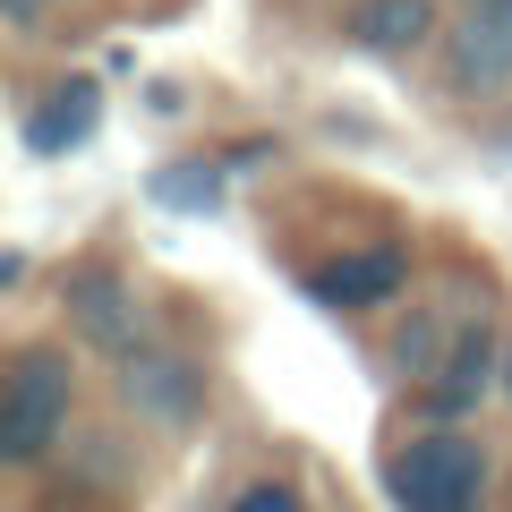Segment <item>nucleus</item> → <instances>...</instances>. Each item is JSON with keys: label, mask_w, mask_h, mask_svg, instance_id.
Returning a JSON list of instances; mask_svg holds the SVG:
<instances>
[{"label": "nucleus", "mask_w": 512, "mask_h": 512, "mask_svg": "<svg viewBox=\"0 0 512 512\" xmlns=\"http://www.w3.org/2000/svg\"><path fill=\"white\" fill-rule=\"evenodd\" d=\"M77 419V359L60 342H26L0 367V461L35 470Z\"/></svg>", "instance_id": "1"}, {"label": "nucleus", "mask_w": 512, "mask_h": 512, "mask_svg": "<svg viewBox=\"0 0 512 512\" xmlns=\"http://www.w3.org/2000/svg\"><path fill=\"white\" fill-rule=\"evenodd\" d=\"M384 504L393 512H478L487 504V444L461 427H419L384 461Z\"/></svg>", "instance_id": "2"}, {"label": "nucleus", "mask_w": 512, "mask_h": 512, "mask_svg": "<svg viewBox=\"0 0 512 512\" xmlns=\"http://www.w3.org/2000/svg\"><path fill=\"white\" fill-rule=\"evenodd\" d=\"M120 410L154 436H188L205 419V367L171 342H146L137 359H120Z\"/></svg>", "instance_id": "3"}, {"label": "nucleus", "mask_w": 512, "mask_h": 512, "mask_svg": "<svg viewBox=\"0 0 512 512\" xmlns=\"http://www.w3.org/2000/svg\"><path fill=\"white\" fill-rule=\"evenodd\" d=\"M60 316H69V333L86 350H103L111 367L146 350V299L120 282V265H77V274L60 282Z\"/></svg>", "instance_id": "4"}, {"label": "nucleus", "mask_w": 512, "mask_h": 512, "mask_svg": "<svg viewBox=\"0 0 512 512\" xmlns=\"http://www.w3.org/2000/svg\"><path fill=\"white\" fill-rule=\"evenodd\" d=\"M444 86L453 94L512 86V0H470V9L444 26Z\"/></svg>", "instance_id": "5"}, {"label": "nucleus", "mask_w": 512, "mask_h": 512, "mask_svg": "<svg viewBox=\"0 0 512 512\" xmlns=\"http://www.w3.org/2000/svg\"><path fill=\"white\" fill-rule=\"evenodd\" d=\"M308 291L325 299V308H342V316L384 308V299H402V291H410V248H402V239H367V248H342V256H325V265L308 274Z\"/></svg>", "instance_id": "6"}, {"label": "nucleus", "mask_w": 512, "mask_h": 512, "mask_svg": "<svg viewBox=\"0 0 512 512\" xmlns=\"http://www.w3.org/2000/svg\"><path fill=\"white\" fill-rule=\"evenodd\" d=\"M487 393H504V342H495L487 325H461L453 359H444V367H436V384H427V419L453 427V419H470Z\"/></svg>", "instance_id": "7"}, {"label": "nucleus", "mask_w": 512, "mask_h": 512, "mask_svg": "<svg viewBox=\"0 0 512 512\" xmlns=\"http://www.w3.org/2000/svg\"><path fill=\"white\" fill-rule=\"evenodd\" d=\"M18 128H26V154H43V163H52V154H77L94 128H103V86H94V77H52Z\"/></svg>", "instance_id": "8"}, {"label": "nucleus", "mask_w": 512, "mask_h": 512, "mask_svg": "<svg viewBox=\"0 0 512 512\" xmlns=\"http://www.w3.org/2000/svg\"><path fill=\"white\" fill-rule=\"evenodd\" d=\"M342 43L376 60H410L436 43V0H342Z\"/></svg>", "instance_id": "9"}, {"label": "nucleus", "mask_w": 512, "mask_h": 512, "mask_svg": "<svg viewBox=\"0 0 512 512\" xmlns=\"http://www.w3.org/2000/svg\"><path fill=\"white\" fill-rule=\"evenodd\" d=\"M146 188H154V205H171V214H214V205H222V163L180 154V163H163Z\"/></svg>", "instance_id": "10"}, {"label": "nucleus", "mask_w": 512, "mask_h": 512, "mask_svg": "<svg viewBox=\"0 0 512 512\" xmlns=\"http://www.w3.org/2000/svg\"><path fill=\"white\" fill-rule=\"evenodd\" d=\"M453 342H461V325L444 333V316H410V325L393 333V367H402V376H419V384H436V367L453 359Z\"/></svg>", "instance_id": "11"}, {"label": "nucleus", "mask_w": 512, "mask_h": 512, "mask_svg": "<svg viewBox=\"0 0 512 512\" xmlns=\"http://www.w3.org/2000/svg\"><path fill=\"white\" fill-rule=\"evenodd\" d=\"M222 512H308V504H299V487H291V478H256V487H239Z\"/></svg>", "instance_id": "12"}, {"label": "nucleus", "mask_w": 512, "mask_h": 512, "mask_svg": "<svg viewBox=\"0 0 512 512\" xmlns=\"http://www.w3.org/2000/svg\"><path fill=\"white\" fill-rule=\"evenodd\" d=\"M0 18L18 26V35H35V26H43V0H0Z\"/></svg>", "instance_id": "13"}, {"label": "nucleus", "mask_w": 512, "mask_h": 512, "mask_svg": "<svg viewBox=\"0 0 512 512\" xmlns=\"http://www.w3.org/2000/svg\"><path fill=\"white\" fill-rule=\"evenodd\" d=\"M504 402H512V342H504Z\"/></svg>", "instance_id": "14"}]
</instances>
